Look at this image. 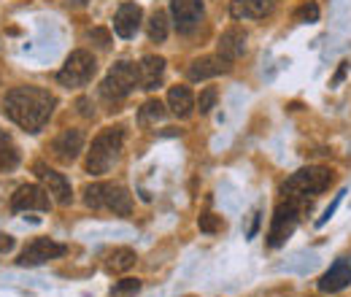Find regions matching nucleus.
Here are the masks:
<instances>
[{"label":"nucleus","mask_w":351,"mask_h":297,"mask_svg":"<svg viewBox=\"0 0 351 297\" xmlns=\"http://www.w3.org/2000/svg\"><path fill=\"white\" fill-rule=\"evenodd\" d=\"M54 106H57V97L44 86H14L11 92H5V100H3L5 117L27 132L44 130L49 117L54 114Z\"/></svg>","instance_id":"f257e3e1"},{"label":"nucleus","mask_w":351,"mask_h":297,"mask_svg":"<svg viewBox=\"0 0 351 297\" xmlns=\"http://www.w3.org/2000/svg\"><path fill=\"white\" fill-rule=\"evenodd\" d=\"M122 143H125V128H103L95 141H92V149L87 154V173H108V170L117 165L119 154H122Z\"/></svg>","instance_id":"f03ea898"},{"label":"nucleus","mask_w":351,"mask_h":297,"mask_svg":"<svg viewBox=\"0 0 351 297\" xmlns=\"http://www.w3.org/2000/svg\"><path fill=\"white\" fill-rule=\"evenodd\" d=\"M84 203L89 209H108L117 216H130L132 198L122 184H111V181H95L84 189Z\"/></svg>","instance_id":"7ed1b4c3"},{"label":"nucleus","mask_w":351,"mask_h":297,"mask_svg":"<svg viewBox=\"0 0 351 297\" xmlns=\"http://www.w3.org/2000/svg\"><path fill=\"white\" fill-rule=\"evenodd\" d=\"M332 181V170L322 168V165H313V168L298 170L287 184H284V198H295L300 203H308V198L324 192Z\"/></svg>","instance_id":"20e7f679"},{"label":"nucleus","mask_w":351,"mask_h":297,"mask_svg":"<svg viewBox=\"0 0 351 297\" xmlns=\"http://www.w3.org/2000/svg\"><path fill=\"white\" fill-rule=\"evenodd\" d=\"M138 84H141V71H138V65L122 60V62H117V65L108 71V76L103 79L100 95L108 97V100H122V97H128Z\"/></svg>","instance_id":"39448f33"},{"label":"nucleus","mask_w":351,"mask_h":297,"mask_svg":"<svg viewBox=\"0 0 351 297\" xmlns=\"http://www.w3.org/2000/svg\"><path fill=\"white\" fill-rule=\"evenodd\" d=\"M303 206H306V203H300V200H295V198H284V200L278 203V209L273 213L270 233H267V243H270L273 249L281 246V243L295 233V227H298V222H300Z\"/></svg>","instance_id":"423d86ee"},{"label":"nucleus","mask_w":351,"mask_h":297,"mask_svg":"<svg viewBox=\"0 0 351 297\" xmlns=\"http://www.w3.org/2000/svg\"><path fill=\"white\" fill-rule=\"evenodd\" d=\"M95 71H97V62H95V57L89 54L87 49H76V51H71L68 54V60H65V65L60 68V73H57V82L62 86H84L92 82V76H95Z\"/></svg>","instance_id":"0eeeda50"},{"label":"nucleus","mask_w":351,"mask_h":297,"mask_svg":"<svg viewBox=\"0 0 351 297\" xmlns=\"http://www.w3.org/2000/svg\"><path fill=\"white\" fill-rule=\"evenodd\" d=\"M173 25L181 36H192L203 22V0H171Z\"/></svg>","instance_id":"6e6552de"},{"label":"nucleus","mask_w":351,"mask_h":297,"mask_svg":"<svg viewBox=\"0 0 351 297\" xmlns=\"http://www.w3.org/2000/svg\"><path fill=\"white\" fill-rule=\"evenodd\" d=\"M33 170H36V176L44 181V189L51 195V200H54L57 206H71L73 192H71V181H68L62 173L51 170L46 163H36V165H33Z\"/></svg>","instance_id":"1a4fd4ad"},{"label":"nucleus","mask_w":351,"mask_h":297,"mask_svg":"<svg viewBox=\"0 0 351 297\" xmlns=\"http://www.w3.org/2000/svg\"><path fill=\"white\" fill-rule=\"evenodd\" d=\"M68 252L62 243H57V241H51V238H36V241H30L27 246H25V252L19 254V265L22 268H36V265H44L49 259H57V257H62Z\"/></svg>","instance_id":"9d476101"},{"label":"nucleus","mask_w":351,"mask_h":297,"mask_svg":"<svg viewBox=\"0 0 351 297\" xmlns=\"http://www.w3.org/2000/svg\"><path fill=\"white\" fill-rule=\"evenodd\" d=\"M84 149V130H62L54 141H51V154L60 160V163H73Z\"/></svg>","instance_id":"9b49d317"},{"label":"nucleus","mask_w":351,"mask_h":297,"mask_svg":"<svg viewBox=\"0 0 351 297\" xmlns=\"http://www.w3.org/2000/svg\"><path fill=\"white\" fill-rule=\"evenodd\" d=\"M14 211H49V192L38 184H25L11 198Z\"/></svg>","instance_id":"f8f14e48"},{"label":"nucleus","mask_w":351,"mask_h":297,"mask_svg":"<svg viewBox=\"0 0 351 297\" xmlns=\"http://www.w3.org/2000/svg\"><path fill=\"white\" fill-rule=\"evenodd\" d=\"M246 41H249V36H246V30L243 27H238V25H232V27H227L224 33H221L219 38V57L224 62H235V60H241L243 54H246Z\"/></svg>","instance_id":"ddd939ff"},{"label":"nucleus","mask_w":351,"mask_h":297,"mask_svg":"<svg viewBox=\"0 0 351 297\" xmlns=\"http://www.w3.org/2000/svg\"><path fill=\"white\" fill-rule=\"evenodd\" d=\"M143 22V8L138 3H122L114 16V33L119 38H132Z\"/></svg>","instance_id":"4468645a"},{"label":"nucleus","mask_w":351,"mask_h":297,"mask_svg":"<svg viewBox=\"0 0 351 297\" xmlns=\"http://www.w3.org/2000/svg\"><path fill=\"white\" fill-rule=\"evenodd\" d=\"M351 284V257H338L330 270L322 276L319 281V289L322 292H341Z\"/></svg>","instance_id":"2eb2a0df"},{"label":"nucleus","mask_w":351,"mask_h":297,"mask_svg":"<svg viewBox=\"0 0 351 297\" xmlns=\"http://www.w3.org/2000/svg\"><path fill=\"white\" fill-rule=\"evenodd\" d=\"M276 8V0H232L230 14L232 19H265Z\"/></svg>","instance_id":"dca6fc26"},{"label":"nucleus","mask_w":351,"mask_h":297,"mask_svg":"<svg viewBox=\"0 0 351 297\" xmlns=\"http://www.w3.org/2000/svg\"><path fill=\"white\" fill-rule=\"evenodd\" d=\"M227 65L230 62H224L221 57H200V60L189 62L186 76H189V82H206V79H214V76L224 73Z\"/></svg>","instance_id":"f3484780"},{"label":"nucleus","mask_w":351,"mask_h":297,"mask_svg":"<svg viewBox=\"0 0 351 297\" xmlns=\"http://www.w3.org/2000/svg\"><path fill=\"white\" fill-rule=\"evenodd\" d=\"M138 71H141V86L152 92V89H157V86L162 84V76H165V60L157 57V54H146V57L141 60Z\"/></svg>","instance_id":"a211bd4d"},{"label":"nucleus","mask_w":351,"mask_h":297,"mask_svg":"<svg viewBox=\"0 0 351 297\" xmlns=\"http://www.w3.org/2000/svg\"><path fill=\"white\" fill-rule=\"evenodd\" d=\"M168 108L173 111L178 119H189L195 114V108H197V100H195L192 89L189 86H171V92H168Z\"/></svg>","instance_id":"6ab92c4d"},{"label":"nucleus","mask_w":351,"mask_h":297,"mask_svg":"<svg viewBox=\"0 0 351 297\" xmlns=\"http://www.w3.org/2000/svg\"><path fill=\"white\" fill-rule=\"evenodd\" d=\"M138 262V254L132 252V249H114L111 254H108V262H106V268L111 270V273H125V270H130L132 265Z\"/></svg>","instance_id":"aec40b11"},{"label":"nucleus","mask_w":351,"mask_h":297,"mask_svg":"<svg viewBox=\"0 0 351 297\" xmlns=\"http://www.w3.org/2000/svg\"><path fill=\"white\" fill-rule=\"evenodd\" d=\"M19 165V152H16V146L0 132V173H8V170H14Z\"/></svg>","instance_id":"412c9836"},{"label":"nucleus","mask_w":351,"mask_h":297,"mask_svg":"<svg viewBox=\"0 0 351 297\" xmlns=\"http://www.w3.org/2000/svg\"><path fill=\"white\" fill-rule=\"evenodd\" d=\"M149 38L154 43H162L168 38V14L165 11H154L149 19Z\"/></svg>","instance_id":"4be33fe9"},{"label":"nucleus","mask_w":351,"mask_h":297,"mask_svg":"<svg viewBox=\"0 0 351 297\" xmlns=\"http://www.w3.org/2000/svg\"><path fill=\"white\" fill-rule=\"evenodd\" d=\"M141 125H149V122H160L165 117V106L160 100H146L143 108H141Z\"/></svg>","instance_id":"5701e85b"},{"label":"nucleus","mask_w":351,"mask_h":297,"mask_svg":"<svg viewBox=\"0 0 351 297\" xmlns=\"http://www.w3.org/2000/svg\"><path fill=\"white\" fill-rule=\"evenodd\" d=\"M217 97H219L217 89H214V86H206V89L200 92V97H197V111H200V114H208V111L217 106Z\"/></svg>","instance_id":"b1692460"},{"label":"nucleus","mask_w":351,"mask_h":297,"mask_svg":"<svg viewBox=\"0 0 351 297\" xmlns=\"http://www.w3.org/2000/svg\"><path fill=\"white\" fill-rule=\"evenodd\" d=\"M197 227H200V233H219L221 230V216L217 213H203L200 219H197Z\"/></svg>","instance_id":"393cba45"},{"label":"nucleus","mask_w":351,"mask_h":297,"mask_svg":"<svg viewBox=\"0 0 351 297\" xmlns=\"http://www.w3.org/2000/svg\"><path fill=\"white\" fill-rule=\"evenodd\" d=\"M141 289V281L138 278H122L119 284H114L111 295H135Z\"/></svg>","instance_id":"a878e982"},{"label":"nucleus","mask_w":351,"mask_h":297,"mask_svg":"<svg viewBox=\"0 0 351 297\" xmlns=\"http://www.w3.org/2000/svg\"><path fill=\"white\" fill-rule=\"evenodd\" d=\"M295 19H298V22H316V19H319V5H316V3L300 5L298 14H295Z\"/></svg>","instance_id":"bb28decb"},{"label":"nucleus","mask_w":351,"mask_h":297,"mask_svg":"<svg viewBox=\"0 0 351 297\" xmlns=\"http://www.w3.org/2000/svg\"><path fill=\"white\" fill-rule=\"evenodd\" d=\"M89 41H95L100 49H108L111 46V36H108V30H103V27H95V30H89L87 33Z\"/></svg>","instance_id":"cd10ccee"},{"label":"nucleus","mask_w":351,"mask_h":297,"mask_svg":"<svg viewBox=\"0 0 351 297\" xmlns=\"http://www.w3.org/2000/svg\"><path fill=\"white\" fill-rule=\"evenodd\" d=\"M343 195H346V192H341V195H335V200H332V206H327V211H324V213H322V216H319V222H316L319 227H322V224H324V222H327V219H330V216L335 213V209H338V203L343 200Z\"/></svg>","instance_id":"c85d7f7f"},{"label":"nucleus","mask_w":351,"mask_h":297,"mask_svg":"<svg viewBox=\"0 0 351 297\" xmlns=\"http://www.w3.org/2000/svg\"><path fill=\"white\" fill-rule=\"evenodd\" d=\"M11 249H14V238L0 233V254H3V252H11Z\"/></svg>","instance_id":"c756f323"}]
</instances>
